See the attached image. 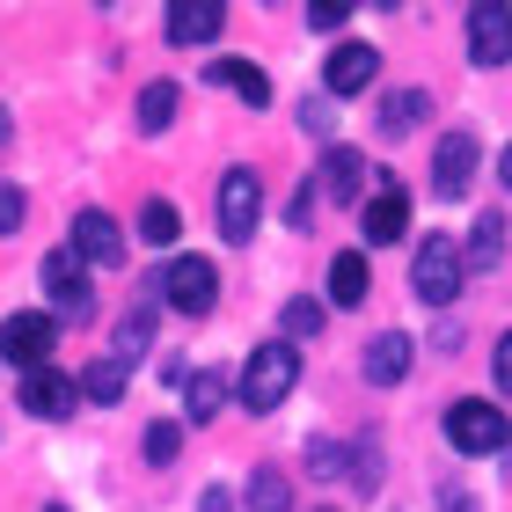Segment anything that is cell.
I'll return each instance as SVG.
<instances>
[{"mask_svg":"<svg viewBox=\"0 0 512 512\" xmlns=\"http://www.w3.org/2000/svg\"><path fill=\"white\" fill-rule=\"evenodd\" d=\"M293 381H300V359H293V344H256V352L242 359V381H235V395H242V410H278L293 395Z\"/></svg>","mask_w":512,"mask_h":512,"instance_id":"cell-1","label":"cell"},{"mask_svg":"<svg viewBox=\"0 0 512 512\" xmlns=\"http://www.w3.org/2000/svg\"><path fill=\"white\" fill-rule=\"evenodd\" d=\"M461 278H469V264H461V242L454 235H425V242H417L410 293L425 300V308H447V300L461 293Z\"/></svg>","mask_w":512,"mask_h":512,"instance_id":"cell-2","label":"cell"},{"mask_svg":"<svg viewBox=\"0 0 512 512\" xmlns=\"http://www.w3.org/2000/svg\"><path fill=\"white\" fill-rule=\"evenodd\" d=\"M505 410L498 403H476V395H461V403H447V447L454 454H505Z\"/></svg>","mask_w":512,"mask_h":512,"instance_id":"cell-3","label":"cell"},{"mask_svg":"<svg viewBox=\"0 0 512 512\" xmlns=\"http://www.w3.org/2000/svg\"><path fill=\"white\" fill-rule=\"evenodd\" d=\"M37 278H44V300H52L59 315H74V322L96 315V293H88V264H81L74 249H52V256L37 264Z\"/></svg>","mask_w":512,"mask_h":512,"instance_id":"cell-4","label":"cell"},{"mask_svg":"<svg viewBox=\"0 0 512 512\" xmlns=\"http://www.w3.org/2000/svg\"><path fill=\"white\" fill-rule=\"evenodd\" d=\"M52 344H59V322L37 315V308H22V315L0 322V359L22 366V374H30V366H44V352H52Z\"/></svg>","mask_w":512,"mask_h":512,"instance_id":"cell-5","label":"cell"},{"mask_svg":"<svg viewBox=\"0 0 512 512\" xmlns=\"http://www.w3.org/2000/svg\"><path fill=\"white\" fill-rule=\"evenodd\" d=\"M161 293H169V308H176V315H213V300H220V271L205 264V256H176L169 278H161Z\"/></svg>","mask_w":512,"mask_h":512,"instance_id":"cell-6","label":"cell"},{"mask_svg":"<svg viewBox=\"0 0 512 512\" xmlns=\"http://www.w3.org/2000/svg\"><path fill=\"white\" fill-rule=\"evenodd\" d=\"M256 213H264V183H256V169H227L220 176V235L227 242H249L256 235Z\"/></svg>","mask_w":512,"mask_h":512,"instance_id":"cell-7","label":"cell"},{"mask_svg":"<svg viewBox=\"0 0 512 512\" xmlns=\"http://www.w3.org/2000/svg\"><path fill=\"white\" fill-rule=\"evenodd\" d=\"M22 410H30V417H44V425L74 417V410H81V388H74V374H52V366H30V374H22Z\"/></svg>","mask_w":512,"mask_h":512,"instance_id":"cell-8","label":"cell"},{"mask_svg":"<svg viewBox=\"0 0 512 512\" xmlns=\"http://www.w3.org/2000/svg\"><path fill=\"white\" fill-rule=\"evenodd\" d=\"M476 183V132H447L432 147V191L439 198H469Z\"/></svg>","mask_w":512,"mask_h":512,"instance_id":"cell-9","label":"cell"},{"mask_svg":"<svg viewBox=\"0 0 512 512\" xmlns=\"http://www.w3.org/2000/svg\"><path fill=\"white\" fill-rule=\"evenodd\" d=\"M469 59L476 66H505L512 59V8H498V0L469 8Z\"/></svg>","mask_w":512,"mask_h":512,"instance_id":"cell-10","label":"cell"},{"mask_svg":"<svg viewBox=\"0 0 512 512\" xmlns=\"http://www.w3.org/2000/svg\"><path fill=\"white\" fill-rule=\"evenodd\" d=\"M374 74H381V52H374V44H337L330 66H322L330 96H359V88H374Z\"/></svg>","mask_w":512,"mask_h":512,"instance_id":"cell-11","label":"cell"},{"mask_svg":"<svg viewBox=\"0 0 512 512\" xmlns=\"http://www.w3.org/2000/svg\"><path fill=\"white\" fill-rule=\"evenodd\" d=\"M74 256H81V264H118V256H125L118 220L96 213V205H88V213H74Z\"/></svg>","mask_w":512,"mask_h":512,"instance_id":"cell-12","label":"cell"},{"mask_svg":"<svg viewBox=\"0 0 512 512\" xmlns=\"http://www.w3.org/2000/svg\"><path fill=\"white\" fill-rule=\"evenodd\" d=\"M213 88H227L242 110H271V74L256 59H213Z\"/></svg>","mask_w":512,"mask_h":512,"instance_id":"cell-13","label":"cell"},{"mask_svg":"<svg viewBox=\"0 0 512 512\" xmlns=\"http://www.w3.org/2000/svg\"><path fill=\"white\" fill-rule=\"evenodd\" d=\"M220 22H227L220 0H176L169 8V44H213Z\"/></svg>","mask_w":512,"mask_h":512,"instance_id":"cell-14","label":"cell"},{"mask_svg":"<svg viewBox=\"0 0 512 512\" xmlns=\"http://www.w3.org/2000/svg\"><path fill=\"white\" fill-rule=\"evenodd\" d=\"M403 227H410V198L395 191V183H381V198L366 205V242L388 249V242H403Z\"/></svg>","mask_w":512,"mask_h":512,"instance_id":"cell-15","label":"cell"},{"mask_svg":"<svg viewBox=\"0 0 512 512\" xmlns=\"http://www.w3.org/2000/svg\"><path fill=\"white\" fill-rule=\"evenodd\" d=\"M403 374H410V337H403V330H381L374 344H366V381H374V388H395Z\"/></svg>","mask_w":512,"mask_h":512,"instance_id":"cell-16","label":"cell"},{"mask_svg":"<svg viewBox=\"0 0 512 512\" xmlns=\"http://www.w3.org/2000/svg\"><path fill=\"white\" fill-rule=\"evenodd\" d=\"M366 293H374V271H366V256L344 249L337 264H330V300H337V308H359Z\"/></svg>","mask_w":512,"mask_h":512,"instance_id":"cell-17","label":"cell"},{"mask_svg":"<svg viewBox=\"0 0 512 512\" xmlns=\"http://www.w3.org/2000/svg\"><path fill=\"white\" fill-rule=\"evenodd\" d=\"M425 118H432L425 88H388V96H381V132H410V125H425Z\"/></svg>","mask_w":512,"mask_h":512,"instance_id":"cell-18","label":"cell"},{"mask_svg":"<svg viewBox=\"0 0 512 512\" xmlns=\"http://www.w3.org/2000/svg\"><path fill=\"white\" fill-rule=\"evenodd\" d=\"M322 183H330L337 198H359V183H366V161H359L352 147H337V139H330V147H322Z\"/></svg>","mask_w":512,"mask_h":512,"instance_id":"cell-19","label":"cell"},{"mask_svg":"<svg viewBox=\"0 0 512 512\" xmlns=\"http://www.w3.org/2000/svg\"><path fill=\"white\" fill-rule=\"evenodd\" d=\"M249 512H293L286 469H256V476H249Z\"/></svg>","mask_w":512,"mask_h":512,"instance_id":"cell-20","label":"cell"},{"mask_svg":"<svg viewBox=\"0 0 512 512\" xmlns=\"http://www.w3.org/2000/svg\"><path fill=\"white\" fill-rule=\"evenodd\" d=\"M183 403H191L198 425H205V417H220L227 410V374H191V381H183Z\"/></svg>","mask_w":512,"mask_h":512,"instance_id":"cell-21","label":"cell"},{"mask_svg":"<svg viewBox=\"0 0 512 512\" xmlns=\"http://www.w3.org/2000/svg\"><path fill=\"white\" fill-rule=\"evenodd\" d=\"M176 118V81H147L139 88V132H161Z\"/></svg>","mask_w":512,"mask_h":512,"instance_id":"cell-22","label":"cell"},{"mask_svg":"<svg viewBox=\"0 0 512 512\" xmlns=\"http://www.w3.org/2000/svg\"><path fill=\"white\" fill-rule=\"evenodd\" d=\"M118 395H125V366L118 359H96L81 374V403H118Z\"/></svg>","mask_w":512,"mask_h":512,"instance_id":"cell-23","label":"cell"},{"mask_svg":"<svg viewBox=\"0 0 512 512\" xmlns=\"http://www.w3.org/2000/svg\"><path fill=\"white\" fill-rule=\"evenodd\" d=\"M498 242H505V220H498V213H483V220H476V235H469V256H461V264H469V271H491V264H498Z\"/></svg>","mask_w":512,"mask_h":512,"instance_id":"cell-24","label":"cell"},{"mask_svg":"<svg viewBox=\"0 0 512 512\" xmlns=\"http://www.w3.org/2000/svg\"><path fill=\"white\" fill-rule=\"evenodd\" d=\"M176 227H183L176 205H169V198H147V213H139V235H147L154 249H169V242H176Z\"/></svg>","mask_w":512,"mask_h":512,"instance_id":"cell-25","label":"cell"},{"mask_svg":"<svg viewBox=\"0 0 512 512\" xmlns=\"http://www.w3.org/2000/svg\"><path fill=\"white\" fill-rule=\"evenodd\" d=\"M308 476H352V454H344L337 439H315L308 447Z\"/></svg>","mask_w":512,"mask_h":512,"instance_id":"cell-26","label":"cell"},{"mask_svg":"<svg viewBox=\"0 0 512 512\" xmlns=\"http://www.w3.org/2000/svg\"><path fill=\"white\" fill-rule=\"evenodd\" d=\"M147 337H154V322H147V315H125V330H118V352H110V359H118V366H132L139 352H147Z\"/></svg>","mask_w":512,"mask_h":512,"instance_id":"cell-27","label":"cell"},{"mask_svg":"<svg viewBox=\"0 0 512 512\" xmlns=\"http://www.w3.org/2000/svg\"><path fill=\"white\" fill-rule=\"evenodd\" d=\"M176 447H183V432H176V425H147V461H154V469H169Z\"/></svg>","mask_w":512,"mask_h":512,"instance_id":"cell-28","label":"cell"},{"mask_svg":"<svg viewBox=\"0 0 512 512\" xmlns=\"http://www.w3.org/2000/svg\"><path fill=\"white\" fill-rule=\"evenodd\" d=\"M286 227H293V235H308V227H315V183H300V191H293V205H286Z\"/></svg>","mask_w":512,"mask_h":512,"instance_id":"cell-29","label":"cell"},{"mask_svg":"<svg viewBox=\"0 0 512 512\" xmlns=\"http://www.w3.org/2000/svg\"><path fill=\"white\" fill-rule=\"evenodd\" d=\"M286 330L293 337H315L322 330V308H315V300H286Z\"/></svg>","mask_w":512,"mask_h":512,"instance_id":"cell-30","label":"cell"},{"mask_svg":"<svg viewBox=\"0 0 512 512\" xmlns=\"http://www.w3.org/2000/svg\"><path fill=\"white\" fill-rule=\"evenodd\" d=\"M22 213H30V198H22L15 183H0V235H15V227H22Z\"/></svg>","mask_w":512,"mask_h":512,"instance_id":"cell-31","label":"cell"},{"mask_svg":"<svg viewBox=\"0 0 512 512\" xmlns=\"http://www.w3.org/2000/svg\"><path fill=\"white\" fill-rule=\"evenodd\" d=\"M344 22H352V8H330V0L308 8V30H344Z\"/></svg>","mask_w":512,"mask_h":512,"instance_id":"cell-32","label":"cell"},{"mask_svg":"<svg viewBox=\"0 0 512 512\" xmlns=\"http://www.w3.org/2000/svg\"><path fill=\"white\" fill-rule=\"evenodd\" d=\"M491 366H498V388H505V395H512V330H505V337H498V359H491Z\"/></svg>","mask_w":512,"mask_h":512,"instance_id":"cell-33","label":"cell"},{"mask_svg":"<svg viewBox=\"0 0 512 512\" xmlns=\"http://www.w3.org/2000/svg\"><path fill=\"white\" fill-rule=\"evenodd\" d=\"M439 512H483V505H476L469 491H439Z\"/></svg>","mask_w":512,"mask_h":512,"instance_id":"cell-34","label":"cell"},{"mask_svg":"<svg viewBox=\"0 0 512 512\" xmlns=\"http://www.w3.org/2000/svg\"><path fill=\"white\" fill-rule=\"evenodd\" d=\"M498 176H505V191H512V147H505V161H498Z\"/></svg>","mask_w":512,"mask_h":512,"instance_id":"cell-35","label":"cell"},{"mask_svg":"<svg viewBox=\"0 0 512 512\" xmlns=\"http://www.w3.org/2000/svg\"><path fill=\"white\" fill-rule=\"evenodd\" d=\"M44 512H66V505H44Z\"/></svg>","mask_w":512,"mask_h":512,"instance_id":"cell-36","label":"cell"}]
</instances>
